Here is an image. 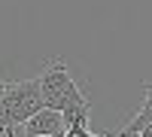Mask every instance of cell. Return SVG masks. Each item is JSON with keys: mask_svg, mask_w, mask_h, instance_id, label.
I'll return each instance as SVG.
<instances>
[{"mask_svg": "<svg viewBox=\"0 0 152 137\" xmlns=\"http://www.w3.org/2000/svg\"><path fill=\"white\" fill-rule=\"evenodd\" d=\"M24 134L28 137H64L67 134L64 116L55 113V110H43V113H37L28 125H24Z\"/></svg>", "mask_w": 152, "mask_h": 137, "instance_id": "2", "label": "cell"}, {"mask_svg": "<svg viewBox=\"0 0 152 137\" xmlns=\"http://www.w3.org/2000/svg\"><path fill=\"white\" fill-rule=\"evenodd\" d=\"M40 92H43V104L46 110H55V113L64 116L67 128H85L88 116H91V101L85 97V92L73 82L67 64L61 58L49 61L46 70L40 73Z\"/></svg>", "mask_w": 152, "mask_h": 137, "instance_id": "1", "label": "cell"}, {"mask_svg": "<svg viewBox=\"0 0 152 137\" xmlns=\"http://www.w3.org/2000/svg\"><path fill=\"white\" fill-rule=\"evenodd\" d=\"M3 89H6V82H3V79H0V97H3Z\"/></svg>", "mask_w": 152, "mask_h": 137, "instance_id": "5", "label": "cell"}, {"mask_svg": "<svg viewBox=\"0 0 152 137\" xmlns=\"http://www.w3.org/2000/svg\"><path fill=\"white\" fill-rule=\"evenodd\" d=\"M143 92H146V97H152V82H146V85H143Z\"/></svg>", "mask_w": 152, "mask_h": 137, "instance_id": "4", "label": "cell"}, {"mask_svg": "<svg viewBox=\"0 0 152 137\" xmlns=\"http://www.w3.org/2000/svg\"><path fill=\"white\" fill-rule=\"evenodd\" d=\"M137 137H152V125H146V128H143L140 134H137Z\"/></svg>", "mask_w": 152, "mask_h": 137, "instance_id": "3", "label": "cell"}]
</instances>
